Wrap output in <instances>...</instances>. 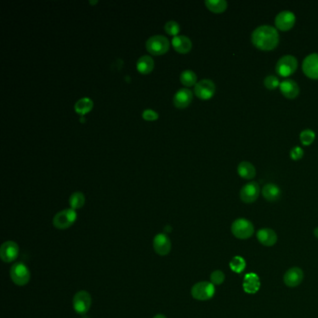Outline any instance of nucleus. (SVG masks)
<instances>
[{
	"instance_id": "nucleus-1",
	"label": "nucleus",
	"mask_w": 318,
	"mask_h": 318,
	"mask_svg": "<svg viewBox=\"0 0 318 318\" xmlns=\"http://www.w3.org/2000/svg\"><path fill=\"white\" fill-rule=\"evenodd\" d=\"M280 36L275 27L263 25L256 27L251 34L253 45L261 51H272L279 44Z\"/></svg>"
},
{
	"instance_id": "nucleus-2",
	"label": "nucleus",
	"mask_w": 318,
	"mask_h": 318,
	"mask_svg": "<svg viewBox=\"0 0 318 318\" xmlns=\"http://www.w3.org/2000/svg\"><path fill=\"white\" fill-rule=\"evenodd\" d=\"M230 230L234 237L241 240H246L252 237L255 232V228L252 222L244 218H240L233 221Z\"/></svg>"
},
{
	"instance_id": "nucleus-3",
	"label": "nucleus",
	"mask_w": 318,
	"mask_h": 318,
	"mask_svg": "<svg viewBox=\"0 0 318 318\" xmlns=\"http://www.w3.org/2000/svg\"><path fill=\"white\" fill-rule=\"evenodd\" d=\"M298 68V60L295 56L287 54L282 56L275 65V71L281 77L286 78L293 75Z\"/></svg>"
},
{
	"instance_id": "nucleus-4",
	"label": "nucleus",
	"mask_w": 318,
	"mask_h": 318,
	"mask_svg": "<svg viewBox=\"0 0 318 318\" xmlns=\"http://www.w3.org/2000/svg\"><path fill=\"white\" fill-rule=\"evenodd\" d=\"M77 212L72 208L64 209L57 213L53 218V226L58 230H66L77 221Z\"/></svg>"
},
{
	"instance_id": "nucleus-5",
	"label": "nucleus",
	"mask_w": 318,
	"mask_h": 318,
	"mask_svg": "<svg viewBox=\"0 0 318 318\" xmlns=\"http://www.w3.org/2000/svg\"><path fill=\"white\" fill-rule=\"evenodd\" d=\"M191 292L192 298L195 300L201 301H208L214 297L216 293V288L215 285H213L211 282L203 281L195 284Z\"/></svg>"
},
{
	"instance_id": "nucleus-6",
	"label": "nucleus",
	"mask_w": 318,
	"mask_h": 318,
	"mask_svg": "<svg viewBox=\"0 0 318 318\" xmlns=\"http://www.w3.org/2000/svg\"><path fill=\"white\" fill-rule=\"evenodd\" d=\"M10 278L12 282L19 286H26L29 283L31 278L30 270L25 263H15L10 268Z\"/></svg>"
},
{
	"instance_id": "nucleus-7",
	"label": "nucleus",
	"mask_w": 318,
	"mask_h": 318,
	"mask_svg": "<svg viewBox=\"0 0 318 318\" xmlns=\"http://www.w3.org/2000/svg\"><path fill=\"white\" fill-rule=\"evenodd\" d=\"M73 309L79 315H85L92 306V297L89 292L80 290L73 297Z\"/></svg>"
},
{
	"instance_id": "nucleus-8",
	"label": "nucleus",
	"mask_w": 318,
	"mask_h": 318,
	"mask_svg": "<svg viewBox=\"0 0 318 318\" xmlns=\"http://www.w3.org/2000/svg\"><path fill=\"white\" fill-rule=\"evenodd\" d=\"M147 50L152 54H163L166 53L169 49V40L164 35H155L151 36L147 40Z\"/></svg>"
},
{
	"instance_id": "nucleus-9",
	"label": "nucleus",
	"mask_w": 318,
	"mask_h": 318,
	"mask_svg": "<svg viewBox=\"0 0 318 318\" xmlns=\"http://www.w3.org/2000/svg\"><path fill=\"white\" fill-rule=\"evenodd\" d=\"M274 23L278 30L288 31L295 26L296 15L291 10H282L275 16Z\"/></svg>"
},
{
	"instance_id": "nucleus-10",
	"label": "nucleus",
	"mask_w": 318,
	"mask_h": 318,
	"mask_svg": "<svg viewBox=\"0 0 318 318\" xmlns=\"http://www.w3.org/2000/svg\"><path fill=\"white\" fill-rule=\"evenodd\" d=\"M260 193L259 185L256 181H250L244 186L240 191V198L245 203L256 202Z\"/></svg>"
},
{
	"instance_id": "nucleus-11",
	"label": "nucleus",
	"mask_w": 318,
	"mask_h": 318,
	"mask_svg": "<svg viewBox=\"0 0 318 318\" xmlns=\"http://www.w3.org/2000/svg\"><path fill=\"white\" fill-rule=\"evenodd\" d=\"M215 92H216V85L213 80L203 79L195 84L194 94L196 96L200 99H203V100L210 99L215 95Z\"/></svg>"
},
{
	"instance_id": "nucleus-12",
	"label": "nucleus",
	"mask_w": 318,
	"mask_h": 318,
	"mask_svg": "<svg viewBox=\"0 0 318 318\" xmlns=\"http://www.w3.org/2000/svg\"><path fill=\"white\" fill-rule=\"evenodd\" d=\"M303 73L313 80H318V53H311L302 62Z\"/></svg>"
},
{
	"instance_id": "nucleus-13",
	"label": "nucleus",
	"mask_w": 318,
	"mask_h": 318,
	"mask_svg": "<svg viewBox=\"0 0 318 318\" xmlns=\"http://www.w3.org/2000/svg\"><path fill=\"white\" fill-rule=\"evenodd\" d=\"M19 256V247L13 241H7L2 244L0 248V257L6 262H13Z\"/></svg>"
},
{
	"instance_id": "nucleus-14",
	"label": "nucleus",
	"mask_w": 318,
	"mask_h": 318,
	"mask_svg": "<svg viewBox=\"0 0 318 318\" xmlns=\"http://www.w3.org/2000/svg\"><path fill=\"white\" fill-rule=\"evenodd\" d=\"M154 251L159 256H166L171 252L172 243L166 233H158L153 239Z\"/></svg>"
},
{
	"instance_id": "nucleus-15",
	"label": "nucleus",
	"mask_w": 318,
	"mask_h": 318,
	"mask_svg": "<svg viewBox=\"0 0 318 318\" xmlns=\"http://www.w3.org/2000/svg\"><path fill=\"white\" fill-rule=\"evenodd\" d=\"M304 278L303 271L299 267H293L286 272L284 275V283L288 287L299 286Z\"/></svg>"
},
{
	"instance_id": "nucleus-16",
	"label": "nucleus",
	"mask_w": 318,
	"mask_h": 318,
	"mask_svg": "<svg viewBox=\"0 0 318 318\" xmlns=\"http://www.w3.org/2000/svg\"><path fill=\"white\" fill-rule=\"evenodd\" d=\"M256 238L262 246L265 247H273L278 240L276 232L270 228H263L257 230Z\"/></svg>"
},
{
	"instance_id": "nucleus-17",
	"label": "nucleus",
	"mask_w": 318,
	"mask_h": 318,
	"mask_svg": "<svg viewBox=\"0 0 318 318\" xmlns=\"http://www.w3.org/2000/svg\"><path fill=\"white\" fill-rule=\"evenodd\" d=\"M280 92L282 93L285 97L288 99H294L297 97L300 94V87L295 80L287 79L280 83Z\"/></svg>"
},
{
	"instance_id": "nucleus-18",
	"label": "nucleus",
	"mask_w": 318,
	"mask_h": 318,
	"mask_svg": "<svg viewBox=\"0 0 318 318\" xmlns=\"http://www.w3.org/2000/svg\"><path fill=\"white\" fill-rule=\"evenodd\" d=\"M192 92L187 88L179 89L174 95V104L177 107L184 108L189 106L192 101Z\"/></svg>"
},
{
	"instance_id": "nucleus-19",
	"label": "nucleus",
	"mask_w": 318,
	"mask_h": 318,
	"mask_svg": "<svg viewBox=\"0 0 318 318\" xmlns=\"http://www.w3.org/2000/svg\"><path fill=\"white\" fill-rule=\"evenodd\" d=\"M262 196L265 198L268 202H276L280 199L282 191L281 189L274 183H268L263 186L261 190Z\"/></svg>"
},
{
	"instance_id": "nucleus-20",
	"label": "nucleus",
	"mask_w": 318,
	"mask_h": 318,
	"mask_svg": "<svg viewBox=\"0 0 318 318\" xmlns=\"http://www.w3.org/2000/svg\"><path fill=\"white\" fill-rule=\"evenodd\" d=\"M244 290L248 294H255L259 290L260 287V281L256 274H248L245 276L244 283H243Z\"/></svg>"
},
{
	"instance_id": "nucleus-21",
	"label": "nucleus",
	"mask_w": 318,
	"mask_h": 318,
	"mask_svg": "<svg viewBox=\"0 0 318 318\" xmlns=\"http://www.w3.org/2000/svg\"><path fill=\"white\" fill-rule=\"evenodd\" d=\"M172 45L180 53H189L192 47L191 40L186 35H175L172 39Z\"/></svg>"
},
{
	"instance_id": "nucleus-22",
	"label": "nucleus",
	"mask_w": 318,
	"mask_h": 318,
	"mask_svg": "<svg viewBox=\"0 0 318 318\" xmlns=\"http://www.w3.org/2000/svg\"><path fill=\"white\" fill-rule=\"evenodd\" d=\"M237 172L240 177L248 180L253 179L256 177V168L253 165V163H251L248 160H243L239 163L237 166Z\"/></svg>"
},
{
	"instance_id": "nucleus-23",
	"label": "nucleus",
	"mask_w": 318,
	"mask_h": 318,
	"mask_svg": "<svg viewBox=\"0 0 318 318\" xmlns=\"http://www.w3.org/2000/svg\"><path fill=\"white\" fill-rule=\"evenodd\" d=\"M136 67L142 74L150 73L154 67V61L149 55H143L136 63Z\"/></svg>"
},
{
	"instance_id": "nucleus-24",
	"label": "nucleus",
	"mask_w": 318,
	"mask_h": 318,
	"mask_svg": "<svg viewBox=\"0 0 318 318\" xmlns=\"http://www.w3.org/2000/svg\"><path fill=\"white\" fill-rule=\"evenodd\" d=\"M204 3L207 9L215 13H221L228 8V3L226 0H206Z\"/></svg>"
},
{
	"instance_id": "nucleus-25",
	"label": "nucleus",
	"mask_w": 318,
	"mask_h": 318,
	"mask_svg": "<svg viewBox=\"0 0 318 318\" xmlns=\"http://www.w3.org/2000/svg\"><path fill=\"white\" fill-rule=\"evenodd\" d=\"M93 108V101L88 97L81 98L75 104V110L79 114H85Z\"/></svg>"
},
{
	"instance_id": "nucleus-26",
	"label": "nucleus",
	"mask_w": 318,
	"mask_h": 318,
	"mask_svg": "<svg viewBox=\"0 0 318 318\" xmlns=\"http://www.w3.org/2000/svg\"><path fill=\"white\" fill-rule=\"evenodd\" d=\"M247 267V263L246 260L240 256H235L232 257V259L230 260V270L236 274H241L245 271Z\"/></svg>"
},
{
	"instance_id": "nucleus-27",
	"label": "nucleus",
	"mask_w": 318,
	"mask_h": 318,
	"mask_svg": "<svg viewBox=\"0 0 318 318\" xmlns=\"http://www.w3.org/2000/svg\"><path fill=\"white\" fill-rule=\"evenodd\" d=\"M85 203V197L82 192L77 191L72 193V195L69 198V204H70L71 208L76 210L81 208Z\"/></svg>"
},
{
	"instance_id": "nucleus-28",
	"label": "nucleus",
	"mask_w": 318,
	"mask_h": 318,
	"mask_svg": "<svg viewBox=\"0 0 318 318\" xmlns=\"http://www.w3.org/2000/svg\"><path fill=\"white\" fill-rule=\"evenodd\" d=\"M180 81L185 86H192L197 83V76L193 71L184 70L180 74Z\"/></svg>"
},
{
	"instance_id": "nucleus-29",
	"label": "nucleus",
	"mask_w": 318,
	"mask_h": 318,
	"mask_svg": "<svg viewBox=\"0 0 318 318\" xmlns=\"http://www.w3.org/2000/svg\"><path fill=\"white\" fill-rule=\"evenodd\" d=\"M316 139V133L312 129H305L300 134V140L304 146H310Z\"/></svg>"
},
{
	"instance_id": "nucleus-30",
	"label": "nucleus",
	"mask_w": 318,
	"mask_h": 318,
	"mask_svg": "<svg viewBox=\"0 0 318 318\" xmlns=\"http://www.w3.org/2000/svg\"><path fill=\"white\" fill-rule=\"evenodd\" d=\"M264 86L268 90H274L280 86V80L278 79V77L274 76V75H268L264 79Z\"/></svg>"
},
{
	"instance_id": "nucleus-31",
	"label": "nucleus",
	"mask_w": 318,
	"mask_h": 318,
	"mask_svg": "<svg viewBox=\"0 0 318 318\" xmlns=\"http://www.w3.org/2000/svg\"><path fill=\"white\" fill-rule=\"evenodd\" d=\"M210 281L215 286H220L225 281V274L221 270H216L210 274Z\"/></svg>"
},
{
	"instance_id": "nucleus-32",
	"label": "nucleus",
	"mask_w": 318,
	"mask_h": 318,
	"mask_svg": "<svg viewBox=\"0 0 318 318\" xmlns=\"http://www.w3.org/2000/svg\"><path fill=\"white\" fill-rule=\"evenodd\" d=\"M164 29L169 35H176L179 32L180 27L176 21H168L164 25Z\"/></svg>"
},
{
	"instance_id": "nucleus-33",
	"label": "nucleus",
	"mask_w": 318,
	"mask_h": 318,
	"mask_svg": "<svg viewBox=\"0 0 318 318\" xmlns=\"http://www.w3.org/2000/svg\"><path fill=\"white\" fill-rule=\"evenodd\" d=\"M289 155H290L292 159L299 160V159H301L303 157L304 151H303V150L301 149L300 146H295V147H293L291 150H290Z\"/></svg>"
},
{
	"instance_id": "nucleus-34",
	"label": "nucleus",
	"mask_w": 318,
	"mask_h": 318,
	"mask_svg": "<svg viewBox=\"0 0 318 318\" xmlns=\"http://www.w3.org/2000/svg\"><path fill=\"white\" fill-rule=\"evenodd\" d=\"M142 117L146 120V121H155L158 119V113L156 111H154L153 109H145L142 113Z\"/></svg>"
},
{
	"instance_id": "nucleus-35",
	"label": "nucleus",
	"mask_w": 318,
	"mask_h": 318,
	"mask_svg": "<svg viewBox=\"0 0 318 318\" xmlns=\"http://www.w3.org/2000/svg\"><path fill=\"white\" fill-rule=\"evenodd\" d=\"M153 318H166V317L163 316V315H161V314H159V315H156Z\"/></svg>"
},
{
	"instance_id": "nucleus-36",
	"label": "nucleus",
	"mask_w": 318,
	"mask_h": 318,
	"mask_svg": "<svg viewBox=\"0 0 318 318\" xmlns=\"http://www.w3.org/2000/svg\"><path fill=\"white\" fill-rule=\"evenodd\" d=\"M314 234H315V236L318 239V228H316L315 230H314Z\"/></svg>"
}]
</instances>
